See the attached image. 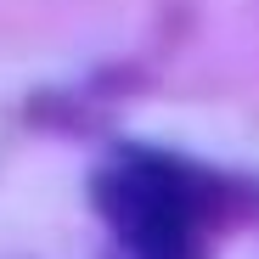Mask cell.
<instances>
[{"mask_svg": "<svg viewBox=\"0 0 259 259\" xmlns=\"http://www.w3.org/2000/svg\"><path fill=\"white\" fill-rule=\"evenodd\" d=\"M91 192L113 237L136 259H208L220 226L237 208L226 181L147 147H124L118 158H107Z\"/></svg>", "mask_w": 259, "mask_h": 259, "instance_id": "cell-1", "label": "cell"}]
</instances>
